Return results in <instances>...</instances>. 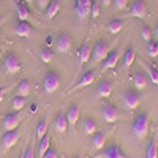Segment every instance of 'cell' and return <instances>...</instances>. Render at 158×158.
Instances as JSON below:
<instances>
[{"mask_svg":"<svg viewBox=\"0 0 158 158\" xmlns=\"http://www.w3.org/2000/svg\"><path fill=\"white\" fill-rule=\"evenodd\" d=\"M24 106H25V98L24 97L15 95L11 98V108H13V111H22Z\"/></svg>","mask_w":158,"mask_h":158,"instance_id":"32","label":"cell"},{"mask_svg":"<svg viewBox=\"0 0 158 158\" xmlns=\"http://www.w3.org/2000/svg\"><path fill=\"white\" fill-rule=\"evenodd\" d=\"M3 67H5V71L8 74H16L21 71V59L15 52H8L5 56V60H3Z\"/></svg>","mask_w":158,"mask_h":158,"instance_id":"5","label":"cell"},{"mask_svg":"<svg viewBox=\"0 0 158 158\" xmlns=\"http://www.w3.org/2000/svg\"><path fill=\"white\" fill-rule=\"evenodd\" d=\"M155 36L158 38V22H156V25H155Z\"/></svg>","mask_w":158,"mask_h":158,"instance_id":"44","label":"cell"},{"mask_svg":"<svg viewBox=\"0 0 158 158\" xmlns=\"http://www.w3.org/2000/svg\"><path fill=\"white\" fill-rule=\"evenodd\" d=\"M74 158H82V156H81V155H76V156H74Z\"/></svg>","mask_w":158,"mask_h":158,"instance_id":"46","label":"cell"},{"mask_svg":"<svg viewBox=\"0 0 158 158\" xmlns=\"http://www.w3.org/2000/svg\"><path fill=\"white\" fill-rule=\"evenodd\" d=\"M82 128H84V133L89 135V136H94L97 131H98V125H97V120L92 117H87L82 120Z\"/></svg>","mask_w":158,"mask_h":158,"instance_id":"23","label":"cell"},{"mask_svg":"<svg viewBox=\"0 0 158 158\" xmlns=\"http://www.w3.org/2000/svg\"><path fill=\"white\" fill-rule=\"evenodd\" d=\"M109 54V43L106 40H98L95 43L94 49H92V56H90V62L92 65H97L100 62H103Z\"/></svg>","mask_w":158,"mask_h":158,"instance_id":"2","label":"cell"},{"mask_svg":"<svg viewBox=\"0 0 158 158\" xmlns=\"http://www.w3.org/2000/svg\"><path fill=\"white\" fill-rule=\"evenodd\" d=\"M141 38L144 40V41H147V43L152 40V30H150L149 25H142L141 27Z\"/></svg>","mask_w":158,"mask_h":158,"instance_id":"36","label":"cell"},{"mask_svg":"<svg viewBox=\"0 0 158 158\" xmlns=\"http://www.w3.org/2000/svg\"><path fill=\"white\" fill-rule=\"evenodd\" d=\"M49 147H51V136L49 135H46L44 138H41L38 141V156L40 158H43L44 156V153L49 150Z\"/></svg>","mask_w":158,"mask_h":158,"instance_id":"25","label":"cell"},{"mask_svg":"<svg viewBox=\"0 0 158 158\" xmlns=\"http://www.w3.org/2000/svg\"><path fill=\"white\" fill-rule=\"evenodd\" d=\"M73 48V38L70 33H59L57 38H56V49L59 52H70Z\"/></svg>","mask_w":158,"mask_h":158,"instance_id":"7","label":"cell"},{"mask_svg":"<svg viewBox=\"0 0 158 158\" xmlns=\"http://www.w3.org/2000/svg\"><path fill=\"white\" fill-rule=\"evenodd\" d=\"M0 49H2V48H0Z\"/></svg>","mask_w":158,"mask_h":158,"instance_id":"51","label":"cell"},{"mask_svg":"<svg viewBox=\"0 0 158 158\" xmlns=\"http://www.w3.org/2000/svg\"><path fill=\"white\" fill-rule=\"evenodd\" d=\"M135 59H136V51H135V48H133V46H128L127 51H125V54H123V67H125V68H130L131 65H133Z\"/></svg>","mask_w":158,"mask_h":158,"instance_id":"27","label":"cell"},{"mask_svg":"<svg viewBox=\"0 0 158 158\" xmlns=\"http://www.w3.org/2000/svg\"><path fill=\"white\" fill-rule=\"evenodd\" d=\"M2 22H3V19H0V25H2Z\"/></svg>","mask_w":158,"mask_h":158,"instance_id":"48","label":"cell"},{"mask_svg":"<svg viewBox=\"0 0 158 158\" xmlns=\"http://www.w3.org/2000/svg\"><path fill=\"white\" fill-rule=\"evenodd\" d=\"M0 6H2V0H0Z\"/></svg>","mask_w":158,"mask_h":158,"instance_id":"49","label":"cell"},{"mask_svg":"<svg viewBox=\"0 0 158 158\" xmlns=\"http://www.w3.org/2000/svg\"><path fill=\"white\" fill-rule=\"evenodd\" d=\"M54 128L59 131V133H63L68 128V120L65 112H57V115L54 117Z\"/></svg>","mask_w":158,"mask_h":158,"instance_id":"22","label":"cell"},{"mask_svg":"<svg viewBox=\"0 0 158 158\" xmlns=\"http://www.w3.org/2000/svg\"><path fill=\"white\" fill-rule=\"evenodd\" d=\"M21 111H13V112H8L5 117H3V128L6 131H11V130H16L19 122H21Z\"/></svg>","mask_w":158,"mask_h":158,"instance_id":"10","label":"cell"},{"mask_svg":"<svg viewBox=\"0 0 158 158\" xmlns=\"http://www.w3.org/2000/svg\"><path fill=\"white\" fill-rule=\"evenodd\" d=\"M122 103L127 106V109L135 111L139 106V103H141V94L136 89H127V90H123Z\"/></svg>","mask_w":158,"mask_h":158,"instance_id":"4","label":"cell"},{"mask_svg":"<svg viewBox=\"0 0 158 158\" xmlns=\"http://www.w3.org/2000/svg\"><path fill=\"white\" fill-rule=\"evenodd\" d=\"M106 139H108V133H104V131H97V133L94 135V138H92V146H94V149H97V150H101V149H104V146H106Z\"/></svg>","mask_w":158,"mask_h":158,"instance_id":"17","label":"cell"},{"mask_svg":"<svg viewBox=\"0 0 158 158\" xmlns=\"http://www.w3.org/2000/svg\"><path fill=\"white\" fill-rule=\"evenodd\" d=\"M22 2H27V3H32V2H33V0H22Z\"/></svg>","mask_w":158,"mask_h":158,"instance_id":"45","label":"cell"},{"mask_svg":"<svg viewBox=\"0 0 158 158\" xmlns=\"http://www.w3.org/2000/svg\"><path fill=\"white\" fill-rule=\"evenodd\" d=\"M130 0H112V5L115 10H123L127 5H128Z\"/></svg>","mask_w":158,"mask_h":158,"instance_id":"37","label":"cell"},{"mask_svg":"<svg viewBox=\"0 0 158 158\" xmlns=\"http://www.w3.org/2000/svg\"><path fill=\"white\" fill-rule=\"evenodd\" d=\"M54 41H56V40H54V36H52V35H48V36H46V44H48V48H49L51 44H54Z\"/></svg>","mask_w":158,"mask_h":158,"instance_id":"42","label":"cell"},{"mask_svg":"<svg viewBox=\"0 0 158 158\" xmlns=\"http://www.w3.org/2000/svg\"><path fill=\"white\" fill-rule=\"evenodd\" d=\"M36 139L40 141L41 138H44L48 135V118H43V120H40L36 123Z\"/></svg>","mask_w":158,"mask_h":158,"instance_id":"30","label":"cell"},{"mask_svg":"<svg viewBox=\"0 0 158 158\" xmlns=\"http://www.w3.org/2000/svg\"><path fill=\"white\" fill-rule=\"evenodd\" d=\"M112 89H114V84L109 81V79H101L98 87H97V97L100 98H106L112 94Z\"/></svg>","mask_w":158,"mask_h":158,"instance_id":"13","label":"cell"},{"mask_svg":"<svg viewBox=\"0 0 158 158\" xmlns=\"http://www.w3.org/2000/svg\"><path fill=\"white\" fill-rule=\"evenodd\" d=\"M147 54L150 57H158V40H150L147 43Z\"/></svg>","mask_w":158,"mask_h":158,"instance_id":"34","label":"cell"},{"mask_svg":"<svg viewBox=\"0 0 158 158\" xmlns=\"http://www.w3.org/2000/svg\"><path fill=\"white\" fill-rule=\"evenodd\" d=\"M0 57H2V54H0Z\"/></svg>","mask_w":158,"mask_h":158,"instance_id":"50","label":"cell"},{"mask_svg":"<svg viewBox=\"0 0 158 158\" xmlns=\"http://www.w3.org/2000/svg\"><path fill=\"white\" fill-rule=\"evenodd\" d=\"M103 6H109L111 3H112V0H101V2H100Z\"/></svg>","mask_w":158,"mask_h":158,"instance_id":"43","label":"cell"},{"mask_svg":"<svg viewBox=\"0 0 158 158\" xmlns=\"http://www.w3.org/2000/svg\"><path fill=\"white\" fill-rule=\"evenodd\" d=\"M90 8H92V0H76L74 11H76V18L79 24H82L85 18L90 15Z\"/></svg>","mask_w":158,"mask_h":158,"instance_id":"6","label":"cell"},{"mask_svg":"<svg viewBox=\"0 0 158 158\" xmlns=\"http://www.w3.org/2000/svg\"><path fill=\"white\" fill-rule=\"evenodd\" d=\"M106 29H108L109 33H114V35H115V33H118V32L123 29V21H122V19H112V21L108 22Z\"/></svg>","mask_w":158,"mask_h":158,"instance_id":"29","label":"cell"},{"mask_svg":"<svg viewBox=\"0 0 158 158\" xmlns=\"http://www.w3.org/2000/svg\"><path fill=\"white\" fill-rule=\"evenodd\" d=\"M100 11H101V3L98 2V0H94V2H92V8H90L92 19H94V21L100 16Z\"/></svg>","mask_w":158,"mask_h":158,"instance_id":"35","label":"cell"},{"mask_svg":"<svg viewBox=\"0 0 158 158\" xmlns=\"http://www.w3.org/2000/svg\"><path fill=\"white\" fill-rule=\"evenodd\" d=\"M146 158H158V144H156L155 138L149 142V147H147V152H146Z\"/></svg>","mask_w":158,"mask_h":158,"instance_id":"31","label":"cell"},{"mask_svg":"<svg viewBox=\"0 0 158 158\" xmlns=\"http://www.w3.org/2000/svg\"><path fill=\"white\" fill-rule=\"evenodd\" d=\"M149 123H150V118H149V114L147 112H141L136 115L135 122H133V127H131V131L133 135L138 138V139H146L147 138V133H149Z\"/></svg>","mask_w":158,"mask_h":158,"instance_id":"1","label":"cell"},{"mask_svg":"<svg viewBox=\"0 0 158 158\" xmlns=\"http://www.w3.org/2000/svg\"><path fill=\"white\" fill-rule=\"evenodd\" d=\"M118 57H120V52H118V49L109 51L108 57L104 59V65H103V70H109V68H114V67H117Z\"/></svg>","mask_w":158,"mask_h":158,"instance_id":"18","label":"cell"},{"mask_svg":"<svg viewBox=\"0 0 158 158\" xmlns=\"http://www.w3.org/2000/svg\"><path fill=\"white\" fill-rule=\"evenodd\" d=\"M16 16L19 18V21H27L29 16H30V11L29 8L24 5L22 0H18L16 2Z\"/></svg>","mask_w":158,"mask_h":158,"instance_id":"24","label":"cell"},{"mask_svg":"<svg viewBox=\"0 0 158 158\" xmlns=\"http://www.w3.org/2000/svg\"><path fill=\"white\" fill-rule=\"evenodd\" d=\"M156 59H158V57H156Z\"/></svg>","mask_w":158,"mask_h":158,"instance_id":"52","label":"cell"},{"mask_svg":"<svg viewBox=\"0 0 158 158\" xmlns=\"http://www.w3.org/2000/svg\"><path fill=\"white\" fill-rule=\"evenodd\" d=\"M101 114H103V118H104L108 123H115L117 118H118V115H120L117 106H114V104H111V103H104V104H103Z\"/></svg>","mask_w":158,"mask_h":158,"instance_id":"8","label":"cell"},{"mask_svg":"<svg viewBox=\"0 0 158 158\" xmlns=\"http://www.w3.org/2000/svg\"><path fill=\"white\" fill-rule=\"evenodd\" d=\"M103 152L100 153L101 158H127L125 153L122 152V149L115 146V144H109V146H104V149H101Z\"/></svg>","mask_w":158,"mask_h":158,"instance_id":"11","label":"cell"},{"mask_svg":"<svg viewBox=\"0 0 158 158\" xmlns=\"http://www.w3.org/2000/svg\"><path fill=\"white\" fill-rule=\"evenodd\" d=\"M90 56H92V49H90L89 43L84 41L81 49H79V52H77V65H79V67H82L84 63L90 62Z\"/></svg>","mask_w":158,"mask_h":158,"instance_id":"15","label":"cell"},{"mask_svg":"<svg viewBox=\"0 0 158 158\" xmlns=\"http://www.w3.org/2000/svg\"><path fill=\"white\" fill-rule=\"evenodd\" d=\"M19 158H24V153H21V156H19Z\"/></svg>","mask_w":158,"mask_h":158,"instance_id":"47","label":"cell"},{"mask_svg":"<svg viewBox=\"0 0 158 158\" xmlns=\"http://www.w3.org/2000/svg\"><path fill=\"white\" fill-rule=\"evenodd\" d=\"M51 3V0H36V6L40 8V10H46L48 8V5Z\"/></svg>","mask_w":158,"mask_h":158,"instance_id":"40","label":"cell"},{"mask_svg":"<svg viewBox=\"0 0 158 158\" xmlns=\"http://www.w3.org/2000/svg\"><path fill=\"white\" fill-rule=\"evenodd\" d=\"M67 120H68V127L74 128L77 120H79V117H81V109H79L77 104H71V106L67 109Z\"/></svg>","mask_w":158,"mask_h":158,"instance_id":"14","label":"cell"},{"mask_svg":"<svg viewBox=\"0 0 158 158\" xmlns=\"http://www.w3.org/2000/svg\"><path fill=\"white\" fill-rule=\"evenodd\" d=\"M147 74L144 71H136L133 74V84H135V89L136 90H144L147 87Z\"/></svg>","mask_w":158,"mask_h":158,"instance_id":"20","label":"cell"},{"mask_svg":"<svg viewBox=\"0 0 158 158\" xmlns=\"http://www.w3.org/2000/svg\"><path fill=\"white\" fill-rule=\"evenodd\" d=\"M40 57H41V62H44V63H49L51 60H52V57H54V51H52L51 48H43L41 49V52H40Z\"/></svg>","mask_w":158,"mask_h":158,"instance_id":"33","label":"cell"},{"mask_svg":"<svg viewBox=\"0 0 158 158\" xmlns=\"http://www.w3.org/2000/svg\"><path fill=\"white\" fill-rule=\"evenodd\" d=\"M94 81H95V71H94V70H89V71H85V73L81 76L79 82L74 85V89H73V90H76V89H82V87H87V85H90Z\"/></svg>","mask_w":158,"mask_h":158,"instance_id":"19","label":"cell"},{"mask_svg":"<svg viewBox=\"0 0 158 158\" xmlns=\"http://www.w3.org/2000/svg\"><path fill=\"white\" fill-rule=\"evenodd\" d=\"M6 92H8V87H0V101H3Z\"/></svg>","mask_w":158,"mask_h":158,"instance_id":"41","label":"cell"},{"mask_svg":"<svg viewBox=\"0 0 158 158\" xmlns=\"http://www.w3.org/2000/svg\"><path fill=\"white\" fill-rule=\"evenodd\" d=\"M30 92H32V84H30V81H29V79H21V82H19L18 87H16V95L27 98V97L30 95Z\"/></svg>","mask_w":158,"mask_h":158,"instance_id":"21","label":"cell"},{"mask_svg":"<svg viewBox=\"0 0 158 158\" xmlns=\"http://www.w3.org/2000/svg\"><path fill=\"white\" fill-rule=\"evenodd\" d=\"M142 63V67L146 68V71H147V76H149V79L155 84V85H158V70L153 67V65H150V63H147V62H141Z\"/></svg>","mask_w":158,"mask_h":158,"instance_id":"28","label":"cell"},{"mask_svg":"<svg viewBox=\"0 0 158 158\" xmlns=\"http://www.w3.org/2000/svg\"><path fill=\"white\" fill-rule=\"evenodd\" d=\"M19 136H21V131L18 128L16 130H11V131H6V133L2 136V149L3 150L11 149L19 141Z\"/></svg>","mask_w":158,"mask_h":158,"instance_id":"9","label":"cell"},{"mask_svg":"<svg viewBox=\"0 0 158 158\" xmlns=\"http://www.w3.org/2000/svg\"><path fill=\"white\" fill-rule=\"evenodd\" d=\"M15 33L18 36H30L32 33V25L29 21H19L16 25H15Z\"/></svg>","mask_w":158,"mask_h":158,"instance_id":"16","label":"cell"},{"mask_svg":"<svg viewBox=\"0 0 158 158\" xmlns=\"http://www.w3.org/2000/svg\"><path fill=\"white\" fill-rule=\"evenodd\" d=\"M147 13V3L146 0H133L130 6V15L135 18H144Z\"/></svg>","mask_w":158,"mask_h":158,"instance_id":"12","label":"cell"},{"mask_svg":"<svg viewBox=\"0 0 158 158\" xmlns=\"http://www.w3.org/2000/svg\"><path fill=\"white\" fill-rule=\"evenodd\" d=\"M60 10V0H51V3L48 5V8L44 10L48 19H54L57 16V13Z\"/></svg>","mask_w":158,"mask_h":158,"instance_id":"26","label":"cell"},{"mask_svg":"<svg viewBox=\"0 0 158 158\" xmlns=\"http://www.w3.org/2000/svg\"><path fill=\"white\" fill-rule=\"evenodd\" d=\"M43 158H59V152H57L54 147H49V150L44 153Z\"/></svg>","mask_w":158,"mask_h":158,"instance_id":"38","label":"cell"},{"mask_svg":"<svg viewBox=\"0 0 158 158\" xmlns=\"http://www.w3.org/2000/svg\"><path fill=\"white\" fill-rule=\"evenodd\" d=\"M24 158H35V147L33 146L27 147V150L24 152Z\"/></svg>","mask_w":158,"mask_h":158,"instance_id":"39","label":"cell"},{"mask_svg":"<svg viewBox=\"0 0 158 158\" xmlns=\"http://www.w3.org/2000/svg\"><path fill=\"white\" fill-rule=\"evenodd\" d=\"M60 82H62L60 74L54 70H49V71H46V74L43 77V89H44V92H48V94H54V92L59 90Z\"/></svg>","mask_w":158,"mask_h":158,"instance_id":"3","label":"cell"}]
</instances>
